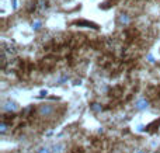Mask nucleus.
<instances>
[{"label":"nucleus","mask_w":160,"mask_h":153,"mask_svg":"<svg viewBox=\"0 0 160 153\" xmlns=\"http://www.w3.org/2000/svg\"><path fill=\"white\" fill-rule=\"evenodd\" d=\"M55 105L53 104H41L39 107H38V114L42 117V118H51L53 114H55Z\"/></svg>","instance_id":"obj_1"},{"label":"nucleus","mask_w":160,"mask_h":153,"mask_svg":"<svg viewBox=\"0 0 160 153\" xmlns=\"http://www.w3.org/2000/svg\"><path fill=\"white\" fill-rule=\"evenodd\" d=\"M18 108H20V105L13 100H6L1 104V111L3 112H16V111H18Z\"/></svg>","instance_id":"obj_2"},{"label":"nucleus","mask_w":160,"mask_h":153,"mask_svg":"<svg viewBox=\"0 0 160 153\" xmlns=\"http://www.w3.org/2000/svg\"><path fill=\"white\" fill-rule=\"evenodd\" d=\"M149 101L143 98V97H141V98H138L136 101H135V110H138V111H145V110H147L149 108Z\"/></svg>","instance_id":"obj_3"},{"label":"nucleus","mask_w":160,"mask_h":153,"mask_svg":"<svg viewBox=\"0 0 160 153\" xmlns=\"http://www.w3.org/2000/svg\"><path fill=\"white\" fill-rule=\"evenodd\" d=\"M75 25H79V27H86V28H93V30H98V25L96 23H91V21H86V20H79V21H75L73 23Z\"/></svg>","instance_id":"obj_4"},{"label":"nucleus","mask_w":160,"mask_h":153,"mask_svg":"<svg viewBox=\"0 0 160 153\" xmlns=\"http://www.w3.org/2000/svg\"><path fill=\"white\" fill-rule=\"evenodd\" d=\"M118 24H119L121 27H127V25L131 24V17H129L128 14H125V13L119 14V16H118Z\"/></svg>","instance_id":"obj_5"},{"label":"nucleus","mask_w":160,"mask_h":153,"mask_svg":"<svg viewBox=\"0 0 160 153\" xmlns=\"http://www.w3.org/2000/svg\"><path fill=\"white\" fill-rule=\"evenodd\" d=\"M51 148H52V152L53 153H63L65 149H66V145H65L63 142H56Z\"/></svg>","instance_id":"obj_6"},{"label":"nucleus","mask_w":160,"mask_h":153,"mask_svg":"<svg viewBox=\"0 0 160 153\" xmlns=\"http://www.w3.org/2000/svg\"><path fill=\"white\" fill-rule=\"evenodd\" d=\"M41 27H42V21L41 20H34L32 21V30L34 31H39Z\"/></svg>","instance_id":"obj_7"},{"label":"nucleus","mask_w":160,"mask_h":153,"mask_svg":"<svg viewBox=\"0 0 160 153\" xmlns=\"http://www.w3.org/2000/svg\"><path fill=\"white\" fill-rule=\"evenodd\" d=\"M66 82H69V76H67V75H62V76H59V77H58L56 84H65Z\"/></svg>","instance_id":"obj_8"},{"label":"nucleus","mask_w":160,"mask_h":153,"mask_svg":"<svg viewBox=\"0 0 160 153\" xmlns=\"http://www.w3.org/2000/svg\"><path fill=\"white\" fill-rule=\"evenodd\" d=\"M37 153H53V152H52L51 146H41V148H38Z\"/></svg>","instance_id":"obj_9"},{"label":"nucleus","mask_w":160,"mask_h":153,"mask_svg":"<svg viewBox=\"0 0 160 153\" xmlns=\"http://www.w3.org/2000/svg\"><path fill=\"white\" fill-rule=\"evenodd\" d=\"M90 108H91L94 112H101V110H103V107H101L98 102H93V104L90 105Z\"/></svg>","instance_id":"obj_10"},{"label":"nucleus","mask_w":160,"mask_h":153,"mask_svg":"<svg viewBox=\"0 0 160 153\" xmlns=\"http://www.w3.org/2000/svg\"><path fill=\"white\" fill-rule=\"evenodd\" d=\"M7 131H9V125H7L6 122H0V134L4 135Z\"/></svg>","instance_id":"obj_11"},{"label":"nucleus","mask_w":160,"mask_h":153,"mask_svg":"<svg viewBox=\"0 0 160 153\" xmlns=\"http://www.w3.org/2000/svg\"><path fill=\"white\" fill-rule=\"evenodd\" d=\"M136 129H138L139 132H142V131H145V126L143 125H138V128H136Z\"/></svg>","instance_id":"obj_12"},{"label":"nucleus","mask_w":160,"mask_h":153,"mask_svg":"<svg viewBox=\"0 0 160 153\" xmlns=\"http://www.w3.org/2000/svg\"><path fill=\"white\" fill-rule=\"evenodd\" d=\"M47 94H48V91H47V90H42V91L39 93V96H41V97H44V96H47Z\"/></svg>","instance_id":"obj_13"},{"label":"nucleus","mask_w":160,"mask_h":153,"mask_svg":"<svg viewBox=\"0 0 160 153\" xmlns=\"http://www.w3.org/2000/svg\"><path fill=\"white\" fill-rule=\"evenodd\" d=\"M147 59H149V62H150V63H153V62H155V61H153V56H152V55H147Z\"/></svg>","instance_id":"obj_14"},{"label":"nucleus","mask_w":160,"mask_h":153,"mask_svg":"<svg viewBox=\"0 0 160 153\" xmlns=\"http://www.w3.org/2000/svg\"><path fill=\"white\" fill-rule=\"evenodd\" d=\"M133 153H146V152H143L142 149H138V150H135V152H133Z\"/></svg>","instance_id":"obj_15"},{"label":"nucleus","mask_w":160,"mask_h":153,"mask_svg":"<svg viewBox=\"0 0 160 153\" xmlns=\"http://www.w3.org/2000/svg\"><path fill=\"white\" fill-rule=\"evenodd\" d=\"M13 7H14V9L17 7V0H13Z\"/></svg>","instance_id":"obj_16"}]
</instances>
